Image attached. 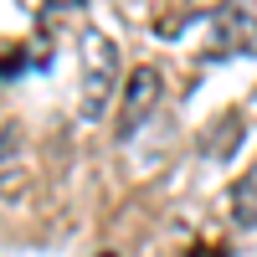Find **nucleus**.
Here are the masks:
<instances>
[{
	"instance_id": "3",
	"label": "nucleus",
	"mask_w": 257,
	"mask_h": 257,
	"mask_svg": "<svg viewBox=\"0 0 257 257\" xmlns=\"http://www.w3.org/2000/svg\"><path fill=\"white\" fill-rule=\"evenodd\" d=\"M211 26H216V36H221L216 52H226V57H257V16H252L247 6L216 11V16H211Z\"/></svg>"
},
{
	"instance_id": "6",
	"label": "nucleus",
	"mask_w": 257,
	"mask_h": 257,
	"mask_svg": "<svg viewBox=\"0 0 257 257\" xmlns=\"http://www.w3.org/2000/svg\"><path fill=\"white\" fill-rule=\"evenodd\" d=\"M242 6H247V11H257V0H242Z\"/></svg>"
},
{
	"instance_id": "4",
	"label": "nucleus",
	"mask_w": 257,
	"mask_h": 257,
	"mask_svg": "<svg viewBox=\"0 0 257 257\" xmlns=\"http://www.w3.org/2000/svg\"><path fill=\"white\" fill-rule=\"evenodd\" d=\"M231 201H237V206H231V216H237L242 226H257V170L237 185V196H231Z\"/></svg>"
},
{
	"instance_id": "1",
	"label": "nucleus",
	"mask_w": 257,
	"mask_h": 257,
	"mask_svg": "<svg viewBox=\"0 0 257 257\" xmlns=\"http://www.w3.org/2000/svg\"><path fill=\"white\" fill-rule=\"evenodd\" d=\"M113 88H118V47L113 36L88 31L82 36V118H98Z\"/></svg>"
},
{
	"instance_id": "2",
	"label": "nucleus",
	"mask_w": 257,
	"mask_h": 257,
	"mask_svg": "<svg viewBox=\"0 0 257 257\" xmlns=\"http://www.w3.org/2000/svg\"><path fill=\"white\" fill-rule=\"evenodd\" d=\"M165 93V77L155 67H134L128 72V88H123V108H118V139H128L134 128L155 113V103Z\"/></svg>"
},
{
	"instance_id": "5",
	"label": "nucleus",
	"mask_w": 257,
	"mask_h": 257,
	"mask_svg": "<svg viewBox=\"0 0 257 257\" xmlns=\"http://www.w3.org/2000/svg\"><path fill=\"white\" fill-rule=\"evenodd\" d=\"M190 257H226V247H211V242H201V247L190 252Z\"/></svg>"
}]
</instances>
